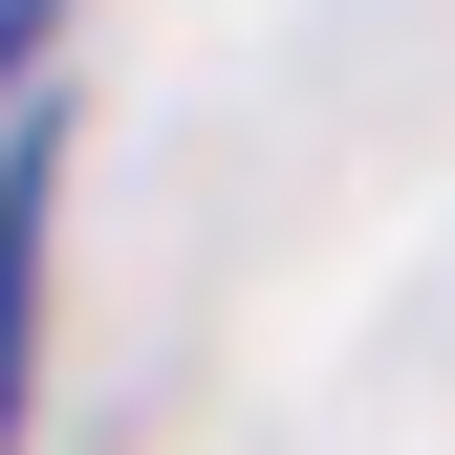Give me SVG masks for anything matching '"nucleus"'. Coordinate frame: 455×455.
Segmentation results:
<instances>
[{
	"label": "nucleus",
	"instance_id": "nucleus-1",
	"mask_svg": "<svg viewBox=\"0 0 455 455\" xmlns=\"http://www.w3.org/2000/svg\"><path fill=\"white\" fill-rule=\"evenodd\" d=\"M44 217H66V131H0V455L44 390Z\"/></svg>",
	"mask_w": 455,
	"mask_h": 455
},
{
	"label": "nucleus",
	"instance_id": "nucleus-2",
	"mask_svg": "<svg viewBox=\"0 0 455 455\" xmlns=\"http://www.w3.org/2000/svg\"><path fill=\"white\" fill-rule=\"evenodd\" d=\"M22 44H44V0H0V87H22Z\"/></svg>",
	"mask_w": 455,
	"mask_h": 455
}]
</instances>
